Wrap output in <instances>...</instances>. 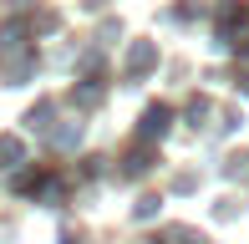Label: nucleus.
<instances>
[{
  "label": "nucleus",
  "mask_w": 249,
  "mask_h": 244,
  "mask_svg": "<svg viewBox=\"0 0 249 244\" xmlns=\"http://www.w3.org/2000/svg\"><path fill=\"white\" fill-rule=\"evenodd\" d=\"M168 122H173V112H168V107H148V112H142L138 138H142V142H148V138H163V132H168Z\"/></svg>",
  "instance_id": "1"
},
{
  "label": "nucleus",
  "mask_w": 249,
  "mask_h": 244,
  "mask_svg": "<svg viewBox=\"0 0 249 244\" xmlns=\"http://www.w3.org/2000/svg\"><path fill=\"white\" fill-rule=\"evenodd\" d=\"M153 61H158V46H153V41H138V46L127 51V76H142Z\"/></svg>",
  "instance_id": "2"
},
{
  "label": "nucleus",
  "mask_w": 249,
  "mask_h": 244,
  "mask_svg": "<svg viewBox=\"0 0 249 244\" xmlns=\"http://www.w3.org/2000/svg\"><path fill=\"white\" fill-rule=\"evenodd\" d=\"M26 127L46 132V127H51V102H36V107H31V112H26Z\"/></svg>",
  "instance_id": "3"
},
{
  "label": "nucleus",
  "mask_w": 249,
  "mask_h": 244,
  "mask_svg": "<svg viewBox=\"0 0 249 244\" xmlns=\"http://www.w3.org/2000/svg\"><path fill=\"white\" fill-rule=\"evenodd\" d=\"M20 138H0V168H10V163H20Z\"/></svg>",
  "instance_id": "4"
},
{
  "label": "nucleus",
  "mask_w": 249,
  "mask_h": 244,
  "mask_svg": "<svg viewBox=\"0 0 249 244\" xmlns=\"http://www.w3.org/2000/svg\"><path fill=\"white\" fill-rule=\"evenodd\" d=\"M56 142H61V148H71V142H82V122H76V127H61V132H56Z\"/></svg>",
  "instance_id": "5"
}]
</instances>
